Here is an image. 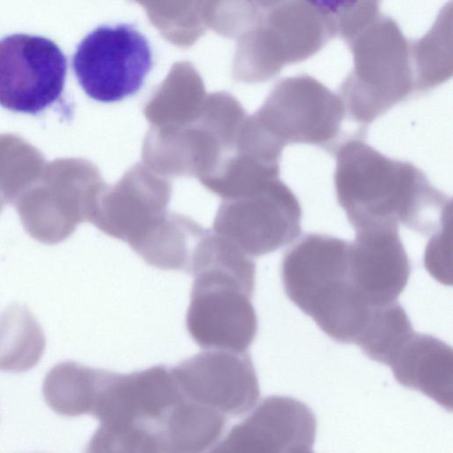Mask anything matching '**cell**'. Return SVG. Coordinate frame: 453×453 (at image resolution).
<instances>
[{"label":"cell","instance_id":"cell-1","mask_svg":"<svg viewBox=\"0 0 453 453\" xmlns=\"http://www.w3.org/2000/svg\"><path fill=\"white\" fill-rule=\"evenodd\" d=\"M334 187L356 230L399 222L435 235L451 220V200L411 162L389 157L359 137L338 143Z\"/></svg>","mask_w":453,"mask_h":453},{"label":"cell","instance_id":"cell-2","mask_svg":"<svg viewBox=\"0 0 453 453\" xmlns=\"http://www.w3.org/2000/svg\"><path fill=\"white\" fill-rule=\"evenodd\" d=\"M345 42L353 67L339 96L346 113L365 127L414 91L411 42L381 12Z\"/></svg>","mask_w":453,"mask_h":453},{"label":"cell","instance_id":"cell-3","mask_svg":"<svg viewBox=\"0 0 453 453\" xmlns=\"http://www.w3.org/2000/svg\"><path fill=\"white\" fill-rule=\"evenodd\" d=\"M186 327L192 340L208 350L246 352L257 319L250 297L255 270L235 259L219 257L194 274Z\"/></svg>","mask_w":453,"mask_h":453},{"label":"cell","instance_id":"cell-4","mask_svg":"<svg viewBox=\"0 0 453 453\" xmlns=\"http://www.w3.org/2000/svg\"><path fill=\"white\" fill-rule=\"evenodd\" d=\"M152 64L147 38L133 25L124 23L95 28L79 43L72 60L85 93L103 103L136 94Z\"/></svg>","mask_w":453,"mask_h":453},{"label":"cell","instance_id":"cell-5","mask_svg":"<svg viewBox=\"0 0 453 453\" xmlns=\"http://www.w3.org/2000/svg\"><path fill=\"white\" fill-rule=\"evenodd\" d=\"M270 147L280 157L288 144L334 150L347 113L342 99L307 74L281 80L268 104Z\"/></svg>","mask_w":453,"mask_h":453},{"label":"cell","instance_id":"cell-6","mask_svg":"<svg viewBox=\"0 0 453 453\" xmlns=\"http://www.w3.org/2000/svg\"><path fill=\"white\" fill-rule=\"evenodd\" d=\"M67 62L51 40L14 34L0 40V105L36 114L61 96Z\"/></svg>","mask_w":453,"mask_h":453},{"label":"cell","instance_id":"cell-7","mask_svg":"<svg viewBox=\"0 0 453 453\" xmlns=\"http://www.w3.org/2000/svg\"><path fill=\"white\" fill-rule=\"evenodd\" d=\"M301 219L296 196L278 178L245 200L222 204L213 232L257 257L293 242L301 233Z\"/></svg>","mask_w":453,"mask_h":453},{"label":"cell","instance_id":"cell-8","mask_svg":"<svg viewBox=\"0 0 453 453\" xmlns=\"http://www.w3.org/2000/svg\"><path fill=\"white\" fill-rule=\"evenodd\" d=\"M171 371L186 399L224 416H242L259 398L257 377L247 352L203 351Z\"/></svg>","mask_w":453,"mask_h":453},{"label":"cell","instance_id":"cell-9","mask_svg":"<svg viewBox=\"0 0 453 453\" xmlns=\"http://www.w3.org/2000/svg\"><path fill=\"white\" fill-rule=\"evenodd\" d=\"M316 431V416L304 403L270 395L207 453H288L299 445L312 447Z\"/></svg>","mask_w":453,"mask_h":453},{"label":"cell","instance_id":"cell-10","mask_svg":"<svg viewBox=\"0 0 453 453\" xmlns=\"http://www.w3.org/2000/svg\"><path fill=\"white\" fill-rule=\"evenodd\" d=\"M355 232L349 248V275L355 289L371 307L397 302L410 275L398 225L383 224Z\"/></svg>","mask_w":453,"mask_h":453},{"label":"cell","instance_id":"cell-11","mask_svg":"<svg viewBox=\"0 0 453 453\" xmlns=\"http://www.w3.org/2000/svg\"><path fill=\"white\" fill-rule=\"evenodd\" d=\"M349 248L342 239L308 234L285 253L280 270L284 290L303 313L349 275Z\"/></svg>","mask_w":453,"mask_h":453},{"label":"cell","instance_id":"cell-12","mask_svg":"<svg viewBox=\"0 0 453 453\" xmlns=\"http://www.w3.org/2000/svg\"><path fill=\"white\" fill-rule=\"evenodd\" d=\"M395 380L430 397L444 409L453 406V352L440 339L413 332L390 363Z\"/></svg>","mask_w":453,"mask_h":453},{"label":"cell","instance_id":"cell-13","mask_svg":"<svg viewBox=\"0 0 453 453\" xmlns=\"http://www.w3.org/2000/svg\"><path fill=\"white\" fill-rule=\"evenodd\" d=\"M226 423L220 412L184 397L153 434L155 453H207L219 441Z\"/></svg>","mask_w":453,"mask_h":453},{"label":"cell","instance_id":"cell-14","mask_svg":"<svg viewBox=\"0 0 453 453\" xmlns=\"http://www.w3.org/2000/svg\"><path fill=\"white\" fill-rule=\"evenodd\" d=\"M207 230L188 217L167 214L132 249L151 266L189 273L195 250Z\"/></svg>","mask_w":453,"mask_h":453},{"label":"cell","instance_id":"cell-15","mask_svg":"<svg viewBox=\"0 0 453 453\" xmlns=\"http://www.w3.org/2000/svg\"><path fill=\"white\" fill-rule=\"evenodd\" d=\"M105 371L75 362L58 364L44 380V399L55 412L63 416L91 414Z\"/></svg>","mask_w":453,"mask_h":453},{"label":"cell","instance_id":"cell-16","mask_svg":"<svg viewBox=\"0 0 453 453\" xmlns=\"http://www.w3.org/2000/svg\"><path fill=\"white\" fill-rule=\"evenodd\" d=\"M452 7L446 5L434 26L411 43L414 91L433 89L452 74Z\"/></svg>","mask_w":453,"mask_h":453},{"label":"cell","instance_id":"cell-17","mask_svg":"<svg viewBox=\"0 0 453 453\" xmlns=\"http://www.w3.org/2000/svg\"><path fill=\"white\" fill-rule=\"evenodd\" d=\"M413 332L405 311L395 302L373 309L356 345L371 359L388 365Z\"/></svg>","mask_w":453,"mask_h":453},{"label":"cell","instance_id":"cell-18","mask_svg":"<svg viewBox=\"0 0 453 453\" xmlns=\"http://www.w3.org/2000/svg\"><path fill=\"white\" fill-rule=\"evenodd\" d=\"M451 223L441 232L433 236L426 247L425 265L426 269L438 280L450 284V274L447 266L450 267Z\"/></svg>","mask_w":453,"mask_h":453},{"label":"cell","instance_id":"cell-19","mask_svg":"<svg viewBox=\"0 0 453 453\" xmlns=\"http://www.w3.org/2000/svg\"><path fill=\"white\" fill-rule=\"evenodd\" d=\"M288 453H314L311 447L306 445H299L292 448Z\"/></svg>","mask_w":453,"mask_h":453}]
</instances>
